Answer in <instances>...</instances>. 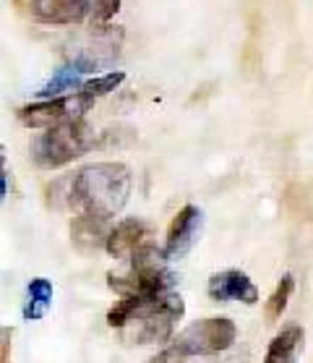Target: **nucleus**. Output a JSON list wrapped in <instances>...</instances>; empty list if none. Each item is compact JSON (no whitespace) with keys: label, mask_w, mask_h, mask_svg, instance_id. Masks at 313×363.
<instances>
[{"label":"nucleus","mask_w":313,"mask_h":363,"mask_svg":"<svg viewBox=\"0 0 313 363\" xmlns=\"http://www.w3.org/2000/svg\"><path fill=\"white\" fill-rule=\"evenodd\" d=\"M108 223H99V220H91V217H76L74 223V243L81 251H94V248L105 246L108 243L110 233L105 230Z\"/></svg>","instance_id":"nucleus-13"},{"label":"nucleus","mask_w":313,"mask_h":363,"mask_svg":"<svg viewBox=\"0 0 313 363\" xmlns=\"http://www.w3.org/2000/svg\"><path fill=\"white\" fill-rule=\"evenodd\" d=\"M186 303L181 296H123L110 308L108 324L125 345H156L173 337Z\"/></svg>","instance_id":"nucleus-1"},{"label":"nucleus","mask_w":313,"mask_h":363,"mask_svg":"<svg viewBox=\"0 0 313 363\" xmlns=\"http://www.w3.org/2000/svg\"><path fill=\"white\" fill-rule=\"evenodd\" d=\"M81 71L74 66V63H68L63 66L60 71L50 76V82L37 91V97L42 99H58V97H66V94H76V91H81L84 82H81Z\"/></svg>","instance_id":"nucleus-11"},{"label":"nucleus","mask_w":313,"mask_h":363,"mask_svg":"<svg viewBox=\"0 0 313 363\" xmlns=\"http://www.w3.org/2000/svg\"><path fill=\"white\" fill-rule=\"evenodd\" d=\"M52 306V282L45 277H34L26 288V303H24V319H42Z\"/></svg>","instance_id":"nucleus-12"},{"label":"nucleus","mask_w":313,"mask_h":363,"mask_svg":"<svg viewBox=\"0 0 313 363\" xmlns=\"http://www.w3.org/2000/svg\"><path fill=\"white\" fill-rule=\"evenodd\" d=\"M99 6H102V0H32L29 9L40 24L71 26L91 21L94 26L99 18Z\"/></svg>","instance_id":"nucleus-6"},{"label":"nucleus","mask_w":313,"mask_h":363,"mask_svg":"<svg viewBox=\"0 0 313 363\" xmlns=\"http://www.w3.org/2000/svg\"><path fill=\"white\" fill-rule=\"evenodd\" d=\"M131 196V170L123 162H91L71 178L68 201L79 217L110 223Z\"/></svg>","instance_id":"nucleus-2"},{"label":"nucleus","mask_w":313,"mask_h":363,"mask_svg":"<svg viewBox=\"0 0 313 363\" xmlns=\"http://www.w3.org/2000/svg\"><path fill=\"white\" fill-rule=\"evenodd\" d=\"M147 363H186V355H181L175 347H167L162 353H156L154 358H149Z\"/></svg>","instance_id":"nucleus-16"},{"label":"nucleus","mask_w":313,"mask_h":363,"mask_svg":"<svg viewBox=\"0 0 313 363\" xmlns=\"http://www.w3.org/2000/svg\"><path fill=\"white\" fill-rule=\"evenodd\" d=\"M201 228H204V215L201 209L193 204H186L173 217V223L167 228V240H165V256L170 262L175 259H183L190 248L196 246L198 235H201Z\"/></svg>","instance_id":"nucleus-7"},{"label":"nucleus","mask_w":313,"mask_h":363,"mask_svg":"<svg viewBox=\"0 0 313 363\" xmlns=\"http://www.w3.org/2000/svg\"><path fill=\"white\" fill-rule=\"evenodd\" d=\"M305 347V332L300 324H290L269 342L261 363H297Z\"/></svg>","instance_id":"nucleus-10"},{"label":"nucleus","mask_w":313,"mask_h":363,"mask_svg":"<svg viewBox=\"0 0 313 363\" xmlns=\"http://www.w3.org/2000/svg\"><path fill=\"white\" fill-rule=\"evenodd\" d=\"M206 293H209L212 301H220V303H230V301H240L246 306L258 303V288L240 269H224V272L212 274L209 285H206Z\"/></svg>","instance_id":"nucleus-8"},{"label":"nucleus","mask_w":313,"mask_h":363,"mask_svg":"<svg viewBox=\"0 0 313 363\" xmlns=\"http://www.w3.org/2000/svg\"><path fill=\"white\" fill-rule=\"evenodd\" d=\"M94 147V131L84 118L52 125L32 141V160L45 170H58Z\"/></svg>","instance_id":"nucleus-3"},{"label":"nucleus","mask_w":313,"mask_h":363,"mask_svg":"<svg viewBox=\"0 0 313 363\" xmlns=\"http://www.w3.org/2000/svg\"><path fill=\"white\" fill-rule=\"evenodd\" d=\"M147 243V225L136 220V217H128L123 223H118L108 235V243H105V251H108L113 259H120V262H131V256L139 251L141 246Z\"/></svg>","instance_id":"nucleus-9"},{"label":"nucleus","mask_w":313,"mask_h":363,"mask_svg":"<svg viewBox=\"0 0 313 363\" xmlns=\"http://www.w3.org/2000/svg\"><path fill=\"white\" fill-rule=\"evenodd\" d=\"M292 288H295L292 274H285V277L277 282V288H274L272 298H269V303H266V316H269L272 322L285 314V308H288V303H290V296H292Z\"/></svg>","instance_id":"nucleus-15"},{"label":"nucleus","mask_w":313,"mask_h":363,"mask_svg":"<svg viewBox=\"0 0 313 363\" xmlns=\"http://www.w3.org/2000/svg\"><path fill=\"white\" fill-rule=\"evenodd\" d=\"M123 82H125L123 71H110V74L94 76V79H89V82H84L81 91L84 94H89L91 99H99V97H108L110 91H115Z\"/></svg>","instance_id":"nucleus-14"},{"label":"nucleus","mask_w":313,"mask_h":363,"mask_svg":"<svg viewBox=\"0 0 313 363\" xmlns=\"http://www.w3.org/2000/svg\"><path fill=\"white\" fill-rule=\"evenodd\" d=\"M94 102H97V99H91L89 94H84V91L66 94V97H58V99H40V102L24 105V108L18 110V121H21L26 128H42V131H47L52 125L84 118V113H86Z\"/></svg>","instance_id":"nucleus-5"},{"label":"nucleus","mask_w":313,"mask_h":363,"mask_svg":"<svg viewBox=\"0 0 313 363\" xmlns=\"http://www.w3.org/2000/svg\"><path fill=\"white\" fill-rule=\"evenodd\" d=\"M238 340V327L227 316H209V319H198V322L188 324L183 332H178V337L173 340V345L181 355L190 358V355H217L230 350Z\"/></svg>","instance_id":"nucleus-4"}]
</instances>
